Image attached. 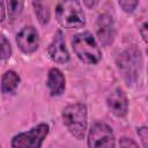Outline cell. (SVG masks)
Wrapping results in <instances>:
<instances>
[{
  "mask_svg": "<svg viewBox=\"0 0 148 148\" xmlns=\"http://www.w3.org/2000/svg\"><path fill=\"white\" fill-rule=\"evenodd\" d=\"M98 2H99V0H83V3L88 8H94L95 6H97Z\"/></svg>",
  "mask_w": 148,
  "mask_h": 148,
  "instance_id": "obj_21",
  "label": "cell"
},
{
  "mask_svg": "<svg viewBox=\"0 0 148 148\" xmlns=\"http://www.w3.org/2000/svg\"><path fill=\"white\" fill-rule=\"evenodd\" d=\"M20 83V76L15 71H7L1 79V91L6 95L14 94Z\"/></svg>",
  "mask_w": 148,
  "mask_h": 148,
  "instance_id": "obj_12",
  "label": "cell"
},
{
  "mask_svg": "<svg viewBox=\"0 0 148 148\" xmlns=\"http://www.w3.org/2000/svg\"><path fill=\"white\" fill-rule=\"evenodd\" d=\"M47 88L50 90V94L52 96H59L65 91L66 88V80L65 76L62 74V72L57 68L53 67L49 71V75H47Z\"/></svg>",
  "mask_w": 148,
  "mask_h": 148,
  "instance_id": "obj_11",
  "label": "cell"
},
{
  "mask_svg": "<svg viewBox=\"0 0 148 148\" xmlns=\"http://www.w3.org/2000/svg\"><path fill=\"white\" fill-rule=\"evenodd\" d=\"M117 1L120 8L127 14L133 13L139 5V0H117Z\"/></svg>",
  "mask_w": 148,
  "mask_h": 148,
  "instance_id": "obj_16",
  "label": "cell"
},
{
  "mask_svg": "<svg viewBox=\"0 0 148 148\" xmlns=\"http://www.w3.org/2000/svg\"><path fill=\"white\" fill-rule=\"evenodd\" d=\"M118 145H119L120 147H138V146H139V143L135 142L133 139H130V138H126V136L120 138Z\"/></svg>",
  "mask_w": 148,
  "mask_h": 148,
  "instance_id": "obj_18",
  "label": "cell"
},
{
  "mask_svg": "<svg viewBox=\"0 0 148 148\" xmlns=\"http://www.w3.org/2000/svg\"><path fill=\"white\" fill-rule=\"evenodd\" d=\"M62 121L68 132L76 139L83 140L88 125V110L82 103H73L62 110Z\"/></svg>",
  "mask_w": 148,
  "mask_h": 148,
  "instance_id": "obj_4",
  "label": "cell"
},
{
  "mask_svg": "<svg viewBox=\"0 0 148 148\" xmlns=\"http://www.w3.org/2000/svg\"><path fill=\"white\" fill-rule=\"evenodd\" d=\"M24 0H7V13L12 21L16 20L23 12Z\"/></svg>",
  "mask_w": 148,
  "mask_h": 148,
  "instance_id": "obj_13",
  "label": "cell"
},
{
  "mask_svg": "<svg viewBox=\"0 0 148 148\" xmlns=\"http://www.w3.org/2000/svg\"><path fill=\"white\" fill-rule=\"evenodd\" d=\"M56 20L65 29H80L86 24V17L79 0H61L56 9Z\"/></svg>",
  "mask_w": 148,
  "mask_h": 148,
  "instance_id": "obj_2",
  "label": "cell"
},
{
  "mask_svg": "<svg viewBox=\"0 0 148 148\" xmlns=\"http://www.w3.org/2000/svg\"><path fill=\"white\" fill-rule=\"evenodd\" d=\"M72 47L76 57L84 64L96 65L102 59V51L90 31L74 35L72 38Z\"/></svg>",
  "mask_w": 148,
  "mask_h": 148,
  "instance_id": "obj_3",
  "label": "cell"
},
{
  "mask_svg": "<svg viewBox=\"0 0 148 148\" xmlns=\"http://www.w3.org/2000/svg\"><path fill=\"white\" fill-rule=\"evenodd\" d=\"M147 29H148L147 22L143 21L142 24L139 27V32H140V35H141V37H142V39H143L145 43H147V40H148V39H147Z\"/></svg>",
  "mask_w": 148,
  "mask_h": 148,
  "instance_id": "obj_19",
  "label": "cell"
},
{
  "mask_svg": "<svg viewBox=\"0 0 148 148\" xmlns=\"http://www.w3.org/2000/svg\"><path fill=\"white\" fill-rule=\"evenodd\" d=\"M95 27H96L97 38L103 46H109L110 44L113 43L116 31H114L113 18L110 14H108V13L99 14L96 20Z\"/></svg>",
  "mask_w": 148,
  "mask_h": 148,
  "instance_id": "obj_8",
  "label": "cell"
},
{
  "mask_svg": "<svg viewBox=\"0 0 148 148\" xmlns=\"http://www.w3.org/2000/svg\"><path fill=\"white\" fill-rule=\"evenodd\" d=\"M88 147L96 148V147H106L113 148L116 146V139L112 128L103 121H96L89 130L88 139H87Z\"/></svg>",
  "mask_w": 148,
  "mask_h": 148,
  "instance_id": "obj_6",
  "label": "cell"
},
{
  "mask_svg": "<svg viewBox=\"0 0 148 148\" xmlns=\"http://www.w3.org/2000/svg\"><path fill=\"white\" fill-rule=\"evenodd\" d=\"M6 16V12H5V2L3 0H0V22H2L5 20Z\"/></svg>",
  "mask_w": 148,
  "mask_h": 148,
  "instance_id": "obj_20",
  "label": "cell"
},
{
  "mask_svg": "<svg viewBox=\"0 0 148 148\" xmlns=\"http://www.w3.org/2000/svg\"><path fill=\"white\" fill-rule=\"evenodd\" d=\"M50 127L45 123H40L27 132H22L13 136L10 146L14 148H39L49 134Z\"/></svg>",
  "mask_w": 148,
  "mask_h": 148,
  "instance_id": "obj_5",
  "label": "cell"
},
{
  "mask_svg": "<svg viewBox=\"0 0 148 148\" xmlns=\"http://www.w3.org/2000/svg\"><path fill=\"white\" fill-rule=\"evenodd\" d=\"M142 54L136 45L128 46L117 57V68L127 86H133L138 82L142 69Z\"/></svg>",
  "mask_w": 148,
  "mask_h": 148,
  "instance_id": "obj_1",
  "label": "cell"
},
{
  "mask_svg": "<svg viewBox=\"0 0 148 148\" xmlns=\"http://www.w3.org/2000/svg\"><path fill=\"white\" fill-rule=\"evenodd\" d=\"M34 9H35V14L38 18V21L42 24H46L49 22L50 18V14H49V9L47 7L40 1V0H34Z\"/></svg>",
  "mask_w": 148,
  "mask_h": 148,
  "instance_id": "obj_14",
  "label": "cell"
},
{
  "mask_svg": "<svg viewBox=\"0 0 148 148\" xmlns=\"http://www.w3.org/2000/svg\"><path fill=\"white\" fill-rule=\"evenodd\" d=\"M109 110L118 118H123L128 111V98L121 88H116L106 98Z\"/></svg>",
  "mask_w": 148,
  "mask_h": 148,
  "instance_id": "obj_10",
  "label": "cell"
},
{
  "mask_svg": "<svg viewBox=\"0 0 148 148\" xmlns=\"http://www.w3.org/2000/svg\"><path fill=\"white\" fill-rule=\"evenodd\" d=\"M12 45L7 37L0 32V60H8L12 57Z\"/></svg>",
  "mask_w": 148,
  "mask_h": 148,
  "instance_id": "obj_15",
  "label": "cell"
},
{
  "mask_svg": "<svg viewBox=\"0 0 148 148\" xmlns=\"http://www.w3.org/2000/svg\"><path fill=\"white\" fill-rule=\"evenodd\" d=\"M136 132H138V135H139V138L141 140L142 146L146 148L148 146V128L146 126H141V127L138 128Z\"/></svg>",
  "mask_w": 148,
  "mask_h": 148,
  "instance_id": "obj_17",
  "label": "cell"
},
{
  "mask_svg": "<svg viewBox=\"0 0 148 148\" xmlns=\"http://www.w3.org/2000/svg\"><path fill=\"white\" fill-rule=\"evenodd\" d=\"M47 54L50 59L57 64H65L69 60V53L61 30H58L54 34V37L47 47Z\"/></svg>",
  "mask_w": 148,
  "mask_h": 148,
  "instance_id": "obj_9",
  "label": "cell"
},
{
  "mask_svg": "<svg viewBox=\"0 0 148 148\" xmlns=\"http://www.w3.org/2000/svg\"><path fill=\"white\" fill-rule=\"evenodd\" d=\"M16 44L18 49L25 54L36 52L39 46V35L37 29L32 25L22 28L16 35Z\"/></svg>",
  "mask_w": 148,
  "mask_h": 148,
  "instance_id": "obj_7",
  "label": "cell"
}]
</instances>
